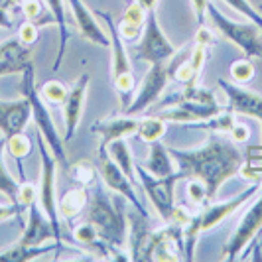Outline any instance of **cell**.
Masks as SVG:
<instances>
[{
  "label": "cell",
  "mask_w": 262,
  "mask_h": 262,
  "mask_svg": "<svg viewBox=\"0 0 262 262\" xmlns=\"http://www.w3.org/2000/svg\"><path fill=\"white\" fill-rule=\"evenodd\" d=\"M173 164L178 166L180 180H199L207 187L209 201L217 195L219 187L238 176L245 164V152L238 148L235 140H227L211 132L209 140L195 150H180L168 148Z\"/></svg>",
  "instance_id": "6da1fadb"
},
{
  "label": "cell",
  "mask_w": 262,
  "mask_h": 262,
  "mask_svg": "<svg viewBox=\"0 0 262 262\" xmlns=\"http://www.w3.org/2000/svg\"><path fill=\"white\" fill-rule=\"evenodd\" d=\"M89 207H87V221L97 229L99 236L115 245L124 247L128 236V219H126V205L122 195H108L103 187V180L99 178L89 187Z\"/></svg>",
  "instance_id": "7a4b0ae2"
},
{
  "label": "cell",
  "mask_w": 262,
  "mask_h": 262,
  "mask_svg": "<svg viewBox=\"0 0 262 262\" xmlns=\"http://www.w3.org/2000/svg\"><path fill=\"white\" fill-rule=\"evenodd\" d=\"M262 184H252L249 185L245 191H241L238 195L231 197L227 201L221 203H207L201 209L193 213L191 221L187 223V227L184 229V238H185V252L184 260H193V252H195V243L197 236L201 233H207L213 227H217L219 223H223L227 217H231L235 211H238L247 201H250L252 197L258 193Z\"/></svg>",
  "instance_id": "3957f363"
},
{
  "label": "cell",
  "mask_w": 262,
  "mask_h": 262,
  "mask_svg": "<svg viewBox=\"0 0 262 262\" xmlns=\"http://www.w3.org/2000/svg\"><path fill=\"white\" fill-rule=\"evenodd\" d=\"M22 95L28 99L30 103V111H32V118L38 126V132L43 136L48 148L52 150L53 158L57 160V164L67 170L69 168V160H67V152H66V140L61 138V134L55 128V122H53L52 115L46 106V101L39 97L38 87H36V71H34V66H30L22 73Z\"/></svg>",
  "instance_id": "277c9868"
},
{
  "label": "cell",
  "mask_w": 262,
  "mask_h": 262,
  "mask_svg": "<svg viewBox=\"0 0 262 262\" xmlns=\"http://www.w3.org/2000/svg\"><path fill=\"white\" fill-rule=\"evenodd\" d=\"M38 148L39 158H41V170H39V189H38V203L43 215L50 219L53 231H55V243L61 250V241H63V231H61V221H59V209H57V197H55V170H57V160L53 158L52 150L46 146L43 136L38 132Z\"/></svg>",
  "instance_id": "5b68a950"
},
{
  "label": "cell",
  "mask_w": 262,
  "mask_h": 262,
  "mask_svg": "<svg viewBox=\"0 0 262 262\" xmlns=\"http://www.w3.org/2000/svg\"><path fill=\"white\" fill-rule=\"evenodd\" d=\"M207 14L215 28L231 43H235L236 48L245 53V57L262 59V30L256 24H245V22H235V20L227 18L223 12H219V8L213 2H209V6H207Z\"/></svg>",
  "instance_id": "8992f818"
},
{
  "label": "cell",
  "mask_w": 262,
  "mask_h": 262,
  "mask_svg": "<svg viewBox=\"0 0 262 262\" xmlns=\"http://www.w3.org/2000/svg\"><path fill=\"white\" fill-rule=\"evenodd\" d=\"M134 171H136L140 187L152 201L158 217L164 223H170L173 217V209H176V184L180 182L178 171H173L171 176H166V178H156L140 164H134Z\"/></svg>",
  "instance_id": "52a82bcc"
},
{
  "label": "cell",
  "mask_w": 262,
  "mask_h": 262,
  "mask_svg": "<svg viewBox=\"0 0 262 262\" xmlns=\"http://www.w3.org/2000/svg\"><path fill=\"white\" fill-rule=\"evenodd\" d=\"M225 108L217 101H197V99H185L182 95H173L168 103L162 105L158 117L166 122H178V124H197L207 118L223 113Z\"/></svg>",
  "instance_id": "ba28073f"
},
{
  "label": "cell",
  "mask_w": 262,
  "mask_h": 262,
  "mask_svg": "<svg viewBox=\"0 0 262 262\" xmlns=\"http://www.w3.org/2000/svg\"><path fill=\"white\" fill-rule=\"evenodd\" d=\"M262 236V191L258 199L250 205L247 213L243 215L241 223L236 225L235 233L231 235L229 243L223 249V260H236L243 252L256 245Z\"/></svg>",
  "instance_id": "9c48e42d"
},
{
  "label": "cell",
  "mask_w": 262,
  "mask_h": 262,
  "mask_svg": "<svg viewBox=\"0 0 262 262\" xmlns=\"http://www.w3.org/2000/svg\"><path fill=\"white\" fill-rule=\"evenodd\" d=\"M176 53H178V48L171 46L164 30L160 28L156 10H150L146 18L144 32L140 36V43L136 48V59L148 61V63H168Z\"/></svg>",
  "instance_id": "30bf717a"
},
{
  "label": "cell",
  "mask_w": 262,
  "mask_h": 262,
  "mask_svg": "<svg viewBox=\"0 0 262 262\" xmlns=\"http://www.w3.org/2000/svg\"><path fill=\"white\" fill-rule=\"evenodd\" d=\"M97 170H99V176L103 180V184L115 191L118 195H122L128 203H130L134 209L138 213H142L144 217H150V213L146 211V207L142 205L140 197L136 195V189H134V184L126 178V173L118 168V164L111 158L108 150H99V160H97Z\"/></svg>",
  "instance_id": "8fae6325"
},
{
  "label": "cell",
  "mask_w": 262,
  "mask_h": 262,
  "mask_svg": "<svg viewBox=\"0 0 262 262\" xmlns=\"http://www.w3.org/2000/svg\"><path fill=\"white\" fill-rule=\"evenodd\" d=\"M168 81H170L168 63H150V69L146 71L144 79L140 83V89L134 95L130 106L124 111V115L138 117L140 113L148 111L160 99V95L164 93Z\"/></svg>",
  "instance_id": "7c38bea8"
},
{
  "label": "cell",
  "mask_w": 262,
  "mask_h": 262,
  "mask_svg": "<svg viewBox=\"0 0 262 262\" xmlns=\"http://www.w3.org/2000/svg\"><path fill=\"white\" fill-rule=\"evenodd\" d=\"M217 85L221 87L227 95V111H231L233 115H245L262 120V95L249 89H243L235 83H229L225 79H219Z\"/></svg>",
  "instance_id": "4fadbf2b"
},
{
  "label": "cell",
  "mask_w": 262,
  "mask_h": 262,
  "mask_svg": "<svg viewBox=\"0 0 262 262\" xmlns=\"http://www.w3.org/2000/svg\"><path fill=\"white\" fill-rule=\"evenodd\" d=\"M89 83H91L89 73H83V75L69 87V95H67L66 103H63V120H66V134H63V140H66V142L75 136V130H77L79 122H81Z\"/></svg>",
  "instance_id": "5bb4252c"
},
{
  "label": "cell",
  "mask_w": 262,
  "mask_h": 262,
  "mask_svg": "<svg viewBox=\"0 0 262 262\" xmlns=\"http://www.w3.org/2000/svg\"><path fill=\"white\" fill-rule=\"evenodd\" d=\"M138 126H140V118L122 113V117L97 120L95 124H91V132H97L101 136L99 150H106L111 142L120 140V138H128L132 134H136Z\"/></svg>",
  "instance_id": "9a60e30c"
},
{
  "label": "cell",
  "mask_w": 262,
  "mask_h": 262,
  "mask_svg": "<svg viewBox=\"0 0 262 262\" xmlns=\"http://www.w3.org/2000/svg\"><path fill=\"white\" fill-rule=\"evenodd\" d=\"M32 61V48L24 46L18 38H12L0 46V77L4 75H22Z\"/></svg>",
  "instance_id": "2e32d148"
},
{
  "label": "cell",
  "mask_w": 262,
  "mask_h": 262,
  "mask_svg": "<svg viewBox=\"0 0 262 262\" xmlns=\"http://www.w3.org/2000/svg\"><path fill=\"white\" fill-rule=\"evenodd\" d=\"M32 111L26 97L20 101H0V132L4 138L24 132L30 122Z\"/></svg>",
  "instance_id": "e0dca14e"
},
{
  "label": "cell",
  "mask_w": 262,
  "mask_h": 262,
  "mask_svg": "<svg viewBox=\"0 0 262 262\" xmlns=\"http://www.w3.org/2000/svg\"><path fill=\"white\" fill-rule=\"evenodd\" d=\"M71 12H73V18H75V26H77L79 34L87 41L91 43H97V46H103V48H111V38L108 34L103 32V28L99 26L95 14L83 4V0H67Z\"/></svg>",
  "instance_id": "ac0fdd59"
},
{
  "label": "cell",
  "mask_w": 262,
  "mask_h": 262,
  "mask_svg": "<svg viewBox=\"0 0 262 262\" xmlns=\"http://www.w3.org/2000/svg\"><path fill=\"white\" fill-rule=\"evenodd\" d=\"M48 241H55V231H53L50 219L43 215L39 203L34 201L28 207V223L24 227V233H22L18 243L36 247V245H43Z\"/></svg>",
  "instance_id": "d6986e66"
},
{
  "label": "cell",
  "mask_w": 262,
  "mask_h": 262,
  "mask_svg": "<svg viewBox=\"0 0 262 262\" xmlns=\"http://www.w3.org/2000/svg\"><path fill=\"white\" fill-rule=\"evenodd\" d=\"M95 16L103 18L108 26V38H111V77L117 79L120 75H126V73H132V63H130V57L126 53V48H124V39L120 38L118 34V28L117 22L113 20V16L108 12H101L97 10Z\"/></svg>",
  "instance_id": "ffe728a7"
},
{
  "label": "cell",
  "mask_w": 262,
  "mask_h": 262,
  "mask_svg": "<svg viewBox=\"0 0 262 262\" xmlns=\"http://www.w3.org/2000/svg\"><path fill=\"white\" fill-rule=\"evenodd\" d=\"M146 18H148V10L142 8L136 0L130 2V4L126 6L124 14H122V20L117 24L120 38L124 39V41L134 43L136 39L142 36V32H144Z\"/></svg>",
  "instance_id": "44dd1931"
},
{
  "label": "cell",
  "mask_w": 262,
  "mask_h": 262,
  "mask_svg": "<svg viewBox=\"0 0 262 262\" xmlns=\"http://www.w3.org/2000/svg\"><path fill=\"white\" fill-rule=\"evenodd\" d=\"M89 187H73L66 191L63 195L57 199V209H59V215L66 219V221H73L75 217H79L83 211L89 207Z\"/></svg>",
  "instance_id": "7402d4cb"
},
{
  "label": "cell",
  "mask_w": 262,
  "mask_h": 262,
  "mask_svg": "<svg viewBox=\"0 0 262 262\" xmlns=\"http://www.w3.org/2000/svg\"><path fill=\"white\" fill-rule=\"evenodd\" d=\"M55 250V256H59V245L53 241V243H43V245H36V247H30V245H14L10 249L2 250L0 252V262H28V260H36L38 256Z\"/></svg>",
  "instance_id": "603a6c76"
},
{
  "label": "cell",
  "mask_w": 262,
  "mask_h": 262,
  "mask_svg": "<svg viewBox=\"0 0 262 262\" xmlns=\"http://www.w3.org/2000/svg\"><path fill=\"white\" fill-rule=\"evenodd\" d=\"M66 2L67 0H43V4L50 8V16H52L53 24L57 26V32H59V48H57V55H55V61H53V71H57L59 66H61V59H63V55H66L67 38H69V32H67Z\"/></svg>",
  "instance_id": "cb8c5ba5"
},
{
  "label": "cell",
  "mask_w": 262,
  "mask_h": 262,
  "mask_svg": "<svg viewBox=\"0 0 262 262\" xmlns=\"http://www.w3.org/2000/svg\"><path fill=\"white\" fill-rule=\"evenodd\" d=\"M144 168L156 178H166L173 173V158L170 156V150L162 144V140L150 144V154L146 158Z\"/></svg>",
  "instance_id": "d4e9b609"
},
{
  "label": "cell",
  "mask_w": 262,
  "mask_h": 262,
  "mask_svg": "<svg viewBox=\"0 0 262 262\" xmlns=\"http://www.w3.org/2000/svg\"><path fill=\"white\" fill-rule=\"evenodd\" d=\"M106 150H108L111 158L118 164V168L126 173V178L130 180L132 184H138V178H136V171H134V160H132L130 148L126 144V138H120V140L111 142Z\"/></svg>",
  "instance_id": "484cf974"
},
{
  "label": "cell",
  "mask_w": 262,
  "mask_h": 262,
  "mask_svg": "<svg viewBox=\"0 0 262 262\" xmlns=\"http://www.w3.org/2000/svg\"><path fill=\"white\" fill-rule=\"evenodd\" d=\"M168 130V122L162 117H148V118H140V126H138V136L144 140L146 144H152V142H158L164 138V134Z\"/></svg>",
  "instance_id": "4316f807"
},
{
  "label": "cell",
  "mask_w": 262,
  "mask_h": 262,
  "mask_svg": "<svg viewBox=\"0 0 262 262\" xmlns=\"http://www.w3.org/2000/svg\"><path fill=\"white\" fill-rule=\"evenodd\" d=\"M67 173L69 178L75 182L81 187H91L101 176H99V170L93 166V162L89 160H81V162H75L73 166L67 168Z\"/></svg>",
  "instance_id": "83f0119b"
},
{
  "label": "cell",
  "mask_w": 262,
  "mask_h": 262,
  "mask_svg": "<svg viewBox=\"0 0 262 262\" xmlns=\"http://www.w3.org/2000/svg\"><path fill=\"white\" fill-rule=\"evenodd\" d=\"M4 148H6V138L2 136V138H0V193L6 197L10 203L20 205V203H18V187H20V184L8 173L6 166H4V160H2ZM20 207H22V205H20ZM22 209H24V207H22Z\"/></svg>",
  "instance_id": "f1b7e54d"
},
{
  "label": "cell",
  "mask_w": 262,
  "mask_h": 262,
  "mask_svg": "<svg viewBox=\"0 0 262 262\" xmlns=\"http://www.w3.org/2000/svg\"><path fill=\"white\" fill-rule=\"evenodd\" d=\"M6 148L10 150L12 158L18 162V170H20V173L24 176L22 162H24V158H28L30 156V152H32V142H30V138H28L24 132L14 134V136H10V138H6Z\"/></svg>",
  "instance_id": "f546056e"
},
{
  "label": "cell",
  "mask_w": 262,
  "mask_h": 262,
  "mask_svg": "<svg viewBox=\"0 0 262 262\" xmlns=\"http://www.w3.org/2000/svg\"><path fill=\"white\" fill-rule=\"evenodd\" d=\"M38 93H39V97H41L46 103H50V105H63L67 95H69V89L66 87V83L52 79V81H46L38 89Z\"/></svg>",
  "instance_id": "4dcf8cb0"
},
{
  "label": "cell",
  "mask_w": 262,
  "mask_h": 262,
  "mask_svg": "<svg viewBox=\"0 0 262 262\" xmlns=\"http://www.w3.org/2000/svg\"><path fill=\"white\" fill-rule=\"evenodd\" d=\"M231 77L235 79V83H249L254 77V66L250 61V57H243L231 63Z\"/></svg>",
  "instance_id": "1f68e13d"
},
{
  "label": "cell",
  "mask_w": 262,
  "mask_h": 262,
  "mask_svg": "<svg viewBox=\"0 0 262 262\" xmlns=\"http://www.w3.org/2000/svg\"><path fill=\"white\" fill-rule=\"evenodd\" d=\"M229 6H233L236 12H241L249 22L256 24L262 30V12H258L254 6H250L249 0H225Z\"/></svg>",
  "instance_id": "d6a6232c"
},
{
  "label": "cell",
  "mask_w": 262,
  "mask_h": 262,
  "mask_svg": "<svg viewBox=\"0 0 262 262\" xmlns=\"http://www.w3.org/2000/svg\"><path fill=\"white\" fill-rule=\"evenodd\" d=\"M187 197H189V201L193 205H197V207H203V205L209 203L207 187H205L203 182H199V180H189L187 182Z\"/></svg>",
  "instance_id": "836d02e7"
},
{
  "label": "cell",
  "mask_w": 262,
  "mask_h": 262,
  "mask_svg": "<svg viewBox=\"0 0 262 262\" xmlns=\"http://www.w3.org/2000/svg\"><path fill=\"white\" fill-rule=\"evenodd\" d=\"M18 39L24 46L34 48L39 39V26L36 22H32V20H26L24 24H20V28H18Z\"/></svg>",
  "instance_id": "e575fe53"
},
{
  "label": "cell",
  "mask_w": 262,
  "mask_h": 262,
  "mask_svg": "<svg viewBox=\"0 0 262 262\" xmlns=\"http://www.w3.org/2000/svg\"><path fill=\"white\" fill-rule=\"evenodd\" d=\"M207 52H209V48H207V46H203V43H195V48H193L191 53H189L187 63H189V67L193 69V73H195L197 77L201 75V69H203V66H205V61H207Z\"/></svg>",
  "instance_id": "d590c367"
},
{
  "label": "cell",
  "mask_w": 262,
  "mask_h": 262,
  "mask_svg": "<svg viewBox=\"0 0 262 262\" xmlns=\"http://www.w3.org/2000/svg\"><path fill=\"white\" fill-rule=\"evenodd\" d=\"M34 201H38V189L30 184V182H22L20 187H18V203L24 209H28Z\"/></svg>",
  "instance_id": "8d00e7d4"
},
{
  "label": "cell",
  "mask_w": 262,
  "mask_h": 262,
  "mask_svg": "<svg viewBox=\"0 0 262 262\" xmlns=\"http://www.w3.org/2000/svg\"><path fill=\"white\" fill-rule=\"evenodd\" d=\"M22 12L26 16V20L32 22H38L43 16V0H24L22 4Z\"/></svg>",
  "instance_id": "74e56055"
},
{
  "label": "cell",
  "mask_w": 262,
  "mask_h": 262,
  "mask_svg": "<svg viewBox=\"0 0 262 262\" xmlns=\"http://www.w3.org/2000/svg\"><path fill=\"white\" fill-rule=\"evenodd\" d=\"M22 213L24 209L20 207V205H16V203H6V205H0V221H6V219H12V217H18V219H22Z\"/></svg>",
  "instance_id": "f35d334b"
},
{
  "label": "cell",
  "mask_w": 262,
  "mask_h": 262,
  "mask_svg": "<svg viewBox=\"0 0 262 262\" xmlns=\"http://www.w3.org/2000/svg\"><path fill=\"white\" fill-rule=\"evenodd\" d=\"M249 136H250L249 128H247L245 124L235 122V126H233V130H231V138L235 140L236 144H247V142H249Z\"/></svg>",
  "instance_id": "ab89813d"
},
{
  "label": "cell",
  "mask_w": 262,
  "mask_h": 262,
  "mask_svg": "<svg viewBox=\"0 0 262 262\" xmlns=\"http://www.w3.org/2000/svg\"><path fill=\"white\" fill-rule=\"evenodd\" d=\"M191 6H193V12H195L197 24H199V26H203L205 16H207V6H209V0H191Z\"/></svg>",
  "instance_id": "60d3db41"
},
{
  "label": "cell",
  "mask_w": 262,
  "mask_h": 262,
  "mask_svg": "<svg viewBox=\"0 0 262 262\" xmlns=\"http://www.w3.org/2000/svg\"><path fill=\"white\" fill-rule=\"evenodd\" d=\"M195 43H203V46L211 48V46L215 43V34L211 32L209 28L199 26V30H197V34H195Z\"/></svg>",
  "instance_id": "b9f144b4"
},
{
  "label": "cell",
  "mask_w": 262,
  "mask_h": 262,
  "mask_svg": "<svg viewBox=\"0 0 262 262\" xmlns=\"http://www.w3.org/2000/svg\"><path fill=\"white\" fill-rule=\"evenodd\" d=\"M136 2L150 12V10H156V6H158V2H160V0H136Z\"/></svg>",
  "instance_id": "7bdbcfd3"
},
{
  "label": "cell",
  "mask_w": 262,
  "mask_h": 262,
  "mask_svg": "<svg viewBox=\"0 0 262 262\" xmlns=\"http://www.w3.org/2000/svg\"><path fill=\"white\" fill-rule=\"evenodd\" d=\"M22 2H24V0H4V2H2V8H4V10H12L14 6H20Z\"/></svg>",
  "instance_id": "ee69618b"
},
{
  "label": "cell",
  "mask_w": 262,
  "mask_h": 262,
  "mask_svg": "<svg viewBox=\"0 0 262 262\" xmlns=\"http://www.w3.org/2000/svg\"><path fill=\"white\" fill-rule=\"evenodd\" d=\"M252 249H262V236H260V241H258L256 245H252V247H250V249L247 250V252H243V254H241V258H247V256H249V252H250Z\"/></svg>",
  "instance_id": "f6af8a7d"
},
{
  "label": "cell",
  "mask_w": 262,
  "mask_h": 262,
  "mask_svg": "<svg viewBox=\"0 0 262 262\" xmlns=\"http://www.w3.org/2000/svg\"><path fill=\"white\" fill-rule=\"evenodd\" d=\"M258 12H262V2L258 4Z\"/></svg>",
  "instance_id": "bcb514c9"
},
{
  "label": "cell",
  "mask_w": 262,
  "mask_h": 262,
  "mask_svg": "<svg viewBox=\"0 0 262 262\" xmlns=\"http://www.w3.org/2000/svg\"><path fill=\"white\" fill-rule=\"evenodd\" d=\"M124 2H126V4H130V2H132V0H124Z\"/></svg>",
  "instance_id": "7dc6e473"
},
{
  "label": "cell",
  "mask_w": 262,
  "mask_h": 262,
  "mask_svg": "<svg viewBox=\"0 0 262 262\" xmlns=\"http://www.w3.org/2000/svg\"><path fill=\"white\" fill-rule=\"evenodd\" d=\"M2 2H4V0H0V6H2Z\"/></svg>",
  "instance_id": "c3c4849f"
},
{
  "label": "cell",
  "mask_w": 262,
  "mask_h": 262,
  "mask_svg": "<svg viewBox=\"0 0 262 262\" xmlns=\"http://www.w3.org/2000/svg\"><path fill=\"white\" fill-rule=\"evenodd\" d=\"M260 124H262V120H260Z\"/></svg>",
  "instance_id": "681fc988"
}]
</instances>
